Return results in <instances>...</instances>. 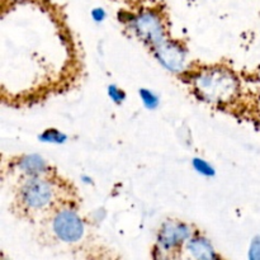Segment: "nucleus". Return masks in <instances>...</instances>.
Masks as SVG:
<instances>
[{
    "label": "nucleus",
    "instance_id": "f257e3e1",
    "mask_svg": "<svg viewBox=\"0 0 260 260\" xmlns=\"http://www.w3.org/2000/svg\"><path fill=\"white\" fill-rule=\"evenodd\" d=\"M194 94L212 104H228L239 94V79L222 66H211L198 71L190 79Z\"/></svg>",
    "mask_w": 260,
    "mask_h": 260
},
{
    "label": "nucleus",
    "instance_id": "f03ea898",
    "mask_svg": "<svg viewBox=\"0 0 260 260\" xmlns=\"http://www.w3.org/2000/svg\"><path fill=\"white\" fill-rule=\"evenodd\" d=\"M55 189L47 179L40 177H28L20 185V202L28 210H43L52 202Z\"/></svg>",
    "mask_w": 260,
    "mask_h": 260
},
{
    "label": "nucleus",
    "instance_id": "7ed1b4c3",
    "mask_svg": "<svg viewBox=\"0 0 260 260\" xmlns=\"http://www.w3.org/2000/svg\"><path fill=\"white\" fill-rule=\"evenodd\" d=\"M128 25L140 40L151 47H155L165 40L164 23L160 15L152 10H144L128 17Z\"/></svg>",
    "mask_w": 260,
    "mask_h": 260
},
{
    "label": "nucleus",
    "instance_id": "20e7f679",
    "mask_svg": "<svg viewBox=\"0 0 260 260\" xmlns=\"http://www.w3.org/2000/svg\"><path fill=\"white\" fill-rule=\"evenodd\" d=\"M193 236V229L188 223L178 220H168L160 226L156 236L159 251L170 253L182 248Z\"/></svg>",
    "mask_w": 260,
    "mask_h": 260
},
{
    "label": "nucleus",
    "instance_id": "39448f33",
    "mask_svg": "<svg viewBox=\"0 0 260 260\" xmlns=\"http://www.w3.org/2000/svg\"><path fill=\"white\" fill-rule=\"evenodd\" d=\"M53 234L63 243H78L83 239L85 226L76 211L63 208L55 215L52 220Z\"/></svg>",
    "mask_w": 260,
    "mask_h": 260
},
{
    "label": "nucleus",
    "instance_id": "423d86ee",
    "mask_svg": "<svg viewBox=\"0 0 260 260\" xmlns=\"http://www.w3.org/2000/svg\"><path fill=\"white\" fill-rule=\"evenodd\" d=\"M152 48H154V53L159 62L167 70L172 71V73H182L185 70L187 53L180 43L165 38L162 42Z\"/></svg>",
    "mask_w": 260,
    "mask_h": 260
},
{
    "label": "nucleus",
    "instance_id": "0eeeda50",
    "mask_svg": "<svg viewBox=\"0 0 260 260\" xmlns=\"http://www.w3.org/2000/svg\"><path fill=\"white\" fill-rule=\"evenodd\" d=\"M185 249L196 259H213L218 256L211 241L201 235H193L185 244Z\"/></svg>",
    "mask_w": 260,
    "mask_h": 260
},
{
    "label": "nucleus",
    "instance_id": "6e6552de",
    "mask_svg": "<svg viewBox=\"0 0 260 260\" xmlns=\"http://www.w3.org/2000/svg\"><path fill=\"white\" fill-rule=\"evenodd\" d=\"M17 168L27 177H40L48 172V165L41 155L29 154L19 157Z\"/></svg>",
    "mask_w": 260,
    "mask_h": 260
},
{
    "label": "nucleus",
    "instance_id": "1a4fd4ad",
    "mask_svg": "<svg viewBox=\"0 0 260 260\" xmlns=\"http://www.w3.org/2000/svg\"><path fill=\"white\" fill-rule=\"evenodd\" d=\"M40 140L47 144H63L68 140V136L56 128H47L40 135Z\"/></svg>",
    "mask_w": 260,
    "mask_h": 260
},
{
    "label": "nucleus",
    "instance_id": "9d476101",
    "mask_svg": "<svg viewBox=\"0 0 260 260\" xmlns=\"http://www.w3.org/2000/svg\"><path fill=\"white\" fill-rule=\"evenodd\" d=\"M192 165L193 168H194L196 172L200 173V174L203 175V177H207V178L215 177L216 174L215 168H213L210 162L206 161V160L201 159V157H194V159L192 160Z\"/></svg>",
    "mask_w": 260,
    "mask_h": 260
},
{
    "label": "nucleus",
    "instance_id": "9b49d317",
    "mask_svg": "<svg viewBox=\"0 0 260 260\" xmlns=\"http://www.w3.org/2000/svg\"><path fill=\"white\" fill-rule=\"evenodd\" d=\"M140 96H141L142 103L145 104V107L149 109H155L159 106V96L155 93H152L149 89H140Z\"/></svg>",
    "mask_w": 260,
    "mask_h": 260
},
{
    "label": "nucleus",
    "instance_id": "f8f14e48",
    "mask_svg": "<svg viewBox=\"0 0 260 260\" xmlns=\"http://www.w3.org/2000/svg\"><path fill=\"white\" fill-rule=\"evenodd\" d=\"M108 95H109V98H111L112 101L117 104H121L122 102L126 99V93H124L123 90H121V89L116 85L108 86Z\"/></svg>",
    "mask_w": 260,
    "mask_h": 260
},
{
    "label": "nucleus",
    "instance_id": "ddd939ff",
    "mask_svg": "<svg viewBox=\"0 0 260 260\" xmlns=\"http://www.w3.org/2000/svg\"><path fill=\"white\" fill-rule=\"evenodd\" d=\"M249 258L260 260V236H255L250 244L249 249Z\"/></svg>",
    "mask_w": 260,
    "mask_h": 260
},
{
    "label": "nucleus",
    "instance_id": "4468645a",
    "mask_svg": "<svg viewBox=\"0 0 260 260\" xmlns=\"http://www.w3.org/2000/svg\"><path fill=\"white\" fill-rule=\"evenodd\" d=\"M91 17H93V19L95 20V22H102V20L106 19V12H104V9H102V8H95V9H93V12H91Z\"/></svg>",
    "mask_w": 260,
    "mask_h": 260
},
{
    "label": "nucleus",
    "instance_id": "2eb2a0df",
    "mask_svg": "<svg viewBox=\"0 0 260 260\" xmlns=\"http://www.w3.org/2000/svg\"><path fill=\"white\" fill-rule=\"evenodd\" d=\"M10 2H25V0H10Z\"/></svg>",
    "mask_w": 260,
    "mask_h": 260
}]
</instances>
